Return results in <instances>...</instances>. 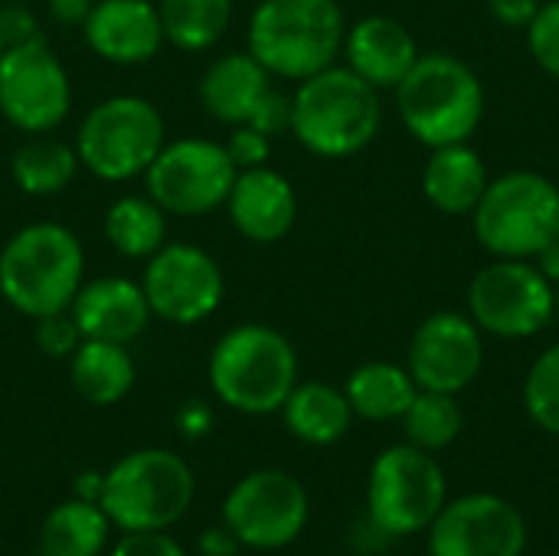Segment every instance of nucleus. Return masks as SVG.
Wrapping results in <instances>:
<instances>
[{"label": "nucleus", "mask_w": 559, "mask_h": 556, "mask_svg": "<svg viewBox=\"0 0 559 556\" xmlns=\"http://www.w3.org/2000/svg\"><path fill=\"white\" fill-rule=\"evenodd\" d=\"M406 131L426 147L468 141L485 118V85L449 52H426L393 88Z\"/></svg>", "instance_id": "nucleus-4"}, {"label": "nucleus", "mask_w": 559, "mask_h": 556, "mask_svg": "<svg viewBox=\"0 0 559 556\" xmlns=\"http://www.w3.org/2000/svg\"><path fill=\"white\" fill-rule=\"evenodd\" d=\"M193 501L190 465L167 449H138L102 475L98 505L121 531H167Z\"/></svg>", "instance_id": "nucleus-6"}, {"label": "nucleus", "mask_w": 559, "mask_h": 556, "mask_svg": "<svg viewBox=\"0 0 559 556\" xmlns=\"http://www.w3.org/2000/svg\"><path fill=\"white\" fill-rule=\"evenodd\" d=\"M157 13L170 46L203 52L226 36L233 23V0H160Z\"/></svg>", "instance_id": "nucleus-29"}, {"label": "nucleus", "mask_w": 559, "mask_h": 556, "mask_svg": "<svg viewBox=\"0 0 559 556\" xmlns=\"http://www.w3.org/2000/svg\"><path fill=\"white\" fill-rule=\"evenodd\" d=\"M177 423H180V433H187L190 439H197V436H203L213 426V416H210V410L203 403H187L180 410V419Z\"/></svg>", "instance_id": "nucleus-40"}, {"label": "nucleus", "mask_w": 559, "mask_h": 556, "mask_svg": "<svg viewBox=\"0 0 559 556\" xmlns=\"http://www.w3.org/2000/svg\"><path fill=\"white\" fill-rule=\"evenodd\" d=\"M527 524L498 495L449 501L429 524V556H524Z\"/></svg>", "instance_id": "nucleus-16"}, {"label": "nucleus", "mask_w": 559, "mask_h": 556, "mask_svg": "<svg viewBox=\"0 0 559 556\" xmlns=\"http://www.w3.org/2000/svg\"><path fill=\"white\" fill-rule=\"evenodd\" d=\"M0 52H3V39H0Z\"/></svg>", "instance_id": "nucleus-44"}, {"label": "nucleus", "mask_w": 559, "mask_h": 556, "mask_svg": "<svg viewBox=\"0 0 559 556\" xmlns=\"http://www.w3.org/2000/svg\"><path fill=\"white\" fill-rule=\"evenodd\" d=\"M524 33H527V49L537 59V66L547 75L559 79V0H544Z\"/></svg>", "instance_id": "nucleus-32"}, {"label": "nucleus", "mask_w": 559, "mask_h": 556, "mask_svg": "<svg viewBox=\"0 0 559 556\" xmlns=\"http://www.w3.org/2000/svg\"><path fill=\"white\" fill-rule=\"evenodd\" d=\"M75 144H66L49 134H33L10 157V177L26 197H52L62 193L79 174Z\"/></svg>", "instance_id": "nucleus-26"}, {"label": "nucleus", "mask_w": 559, "mask_h": 556, "mask_svg": "<svg viewBox=\"0 0 559 556\" xmlns=\"http://www.w3.org/2000/svg\"><path fill=\"white\" fill-rule=\"evenodd\" d=\"M69 315L75 318L82 338L111 341V344H131L154 318L141 282L124 275L82 282V288L69 305Z\"/></svg>", "instance_id": "nucleus-19"}, {"label": "nucleus", "mask_w": 559, "mask_h": 556, "mask_svg": "<svg viewBox=\"0 0 559 556\" xmlns=\"http://www.w3.org/2000/svg\"><path fill=\"white\" fill-rule=\"evenodd\" d=\"M105 239L124 259H151L167 242V213L147 193H124L105 213Z\"/></svg>", "instance_id": "nucleus-28"}, {"label": "nucleus", "mask_w": 559, "mask_h": 556, "mask_svg": "<svg viewBox=\"0 0 559 556\" xmlns=\"http://www.w3.org/2000/svg\"><path fill=\"white\" fill-rule=\"evenodd\" d=\"M298 383L292 341L269 324L229 328L210 354V387L229 410L246 416L278 413Z\"/></svg>", "instance_id": "nucleus-5"}, {"label": "nucleus", "mask_w": 559, "mask_h": 556, "mask_svg": "<svg viewBox=\"0 0 559 556\" xmlns=\"http://www.w3.org/2000/svg\"><path fill=\"white\" fill-rule=\"evenodd\" d=\"M344 393L354 416L370 423H390V419H403L419 387L406 367L390 360H370L347 377Z\"/></svg>", "instance_id": "nucleus-25"}, {"label": "nucleus", "mask_w": 559, "mask_h": 556, "mask_svg": "<svg viewBox=\"0 0 559 556\" xmlns=\"http://www.w3.org/2000/svg\"><path fill=\"white\" fill-rule=\"evenodd\" d=\"M229 161L236 164V170H252V167H265L272 157V138L255 131L252 125H229V134L223 141Z\"/></svg>", "instance_id": "nucleus-33"}, {"label": "nucleus", "mask_w": 559, "mask_h": 556, "mask_svg": "<svg viewBox=\"0 0 559 556\" xmlns=\"http://www.w3.org/2000/svg\"><path fill=\"white\" fill-rule=\"evenodd\" d=\"M531 262L544 272V279H550L554 285H559V239H554L550 246H544Z\"/></svg>", "instance_id": "nucleus-41"}, {"label": "nucleus", "mask_w": 559, "mask_h": 556, "mask_svg": "<svg viewBox=\"0 0 559 556\" xmlns=\"http://www.w3.org/2000/svg\"><path fill=\"white\" fill-rule=\"evenodd\" d=\"M236 174L219 141L177 138L167 141L144 170V193L167 216H206L226 206Z\"/></svg>", "instance_id": "nucleus-10"}, {"label": "nucleus", "mask_w": 559, "mask_h": 556, "mask_svg": "<svg viewBox=\"0 0 559 556\" xmlns=\"http://www.w3.org/2000/svg\"><path fill=\"white\" fill-rule=\"evenodd\" d=\"M72 108V82L46 36L0 52V115L23 134L56 131Z\"/></svg>", "instance_id": "nucleus-12"}, {"label": "nucleus", "mask_w": 559, "mask_h": 556, "mask_svg": "<svg viewBox=\"0 0 559 556\" xmlns=\"http://www.w3.org/2000/svg\"><path fill=\"white\" fill-rule=\"evenodd\" d=\"M164 144V118L144 95H111L95 102L75 134L79 164L108 184L144 177Z\"/></svg>", "instance_id": "nucleus-8"}, {"label": "nucleus", "mask_w": 559, "mask_h": 556, "mask_svg": "<svg viewBox=\"0 0 559 556\" xmlns=\"http://www.w3.org/2000/svg\"><path fill=\"white\" fill-rule=\"evenodd\" d=\"M82 36L111 66H144L167 43L157 3L151 0H98L82 23Z\"/></svg>", "instance_id": "nucleus-17"}, {"label": "nucleus", "mask_w": 559, "mask_h": 556, "mask_svg": "<svg viewBox=\"0 0 559 556\" xmlns=\"http://www.w3.org/2000/svg\"><path fill=\"white\" fill-rule=\"evenodd\" d=\"M557 315L554 282L531 259H495L468 285V318L495 338L540 334Z\"/></svg>", "instance_id": "nucleus-11"}, {"label": "nucleus", "mask_w": 559, "mask_h": 556, "mask_svg": "<svg viewBox=\"0 0 559 556\" xmlns=\"http://www.w3.org/2000/svg\"><path fill=\"white\" fill-rule=\"evenodd\" d=\"M554 295H557V315H559V285H554Z\"/></svg>", "instance_id": "nucleus-43"}, {"label": "nucleus", "mask_w": 559, "mask_h": 556, "mask_svg": "<svg viewBox=\"0 0 559 556\" xmlns=\"http://www.w3.org/2000/svg\"><path fill=\"white\" fill-rule=\"evenodd\" d=\"M347 20L337 0H259L249 16L246 49L278 79L301 82L344 49Z\"/></svg>", "instance_id": "nucleus-3"}, {"label": "nucleus", "mask_w": 559, "mask_h": 556, "mask_svg": "<svg viewBox=\"0 0 559 556\" xmlns=\"http://www.w3.org/2000/svg\"><path fill=\"white\" fill-rule=\"evenodd\" d=\"M82 344V331L69 311H56L46 318H36V347L46 357H72V351Z\"/></svg>", "instance_id": "nucleus-34"}, {"label": "nucleus", "mask_w": 559, "mask_h": 556, "mask_svg": "<svg viewBox=\"0 0 559 556\" xmlns=\"http://www.w3.org/2000/svg\"><path fill=\"white\" fill-rule=\"evenodd\" d=\"M344 59L364 82L380 88H396L406 72L423 56L413 33L393 16H364L344 33Z\"/></svg>", "instance_id": "nucleus-20"}, {"label": "nucleus", "mask_w": 559, "mask_h": 556, "mask_svg": "<svg viewBox=\"0 0 559 556\" xmlns=\"http://www.w3.org/2000/svg\"><path fill=\"white\" fill-rule=\"evenodd\" d=\"M272 88V72L249 52H226L200 75L197 95L210 118L223 125H242L255 102Z\"/></svg>", "instance_id": "nucleus-21"}, {"label": "nucleus", "mask_w": 559, "mask_h": 556, "mask_svg": "<svg viewBox=\"0 0 559 556\" xmlns=\"http://www.w3.org/2000/svg\"><path fill=\"white\" fill-rule=\"evenodd\" d=\"M111 556H187L177 541L164 531H124V537L111 547Z\"/></svg>", "instance_id": "nucleus-36"}, {"label": "nucleus", "mask_w": 559, "mask_h": 556, "mask_svg": "<svg viewBox=\"0 0 559 556\" xmlns=\"http://www.w3.org/2000/svg\"><path fill=\"white\" fill-rule=\"evenodd\" d=\"M485 367V331L459 311L429 315L406 354V370L413 374L419 390L436 393H462L478 380Z\"/></svg>", "instance_id": "nucleus-15"}, {"label": "nucleus", "mask_w": 559, "mask_h": 556, "mask_svg": "<svg viewBox=\"0 0 559 556\" xmlns=\"http://www.w3.org/2000/svg\"><path fill=\"white\" fill-rule=\"evenodd\" d=\"M236 537L229 534V528L226 531H213V534H206L203 537V554L206 556H229L236 551Z\"/></svg>", "instance_id": "nucleus-42"}, {"label": "nucleus", "mask_w": 559, "mask_h": 556, "mask_svg": "<svg viewBox=\"0 0 559 556\" xmlns=\"http://www.w3.org/2000/svg\"><path fill=\"white\" fill-rule=\"evenodd\" d=\"M472 226L495 259H534L559 239V187L537 170L501 174L488 180Z\"/></svg>", "instance_id": "nucleus-7"}, {"label": "nucleus", "mask_w": 559, "mask_h": 556, "mask_svg": "<svg viewBox=\"0 0 559 556\" xmlns=\"http://www.w3.org/2000/svg\"><path fill=\"white\" fill-rule=\"evenodd\" d=\"M229 534L252 551H278L298 541L308 524V492L278 469L246 475L223 505Z\"/></svg>", "instance_id": "nucleus-14"}, {"label": "nucleus", "mask_w": 559, "mask_h": 556, "mask_svg": "<svg viewBox=\"0 0 559 556\" xmlns=\"http://www.w3.org/2000/svg\"><path fill=\"white\" fill-rule=\"evenodd\" d=\"M246 125H252L255 131H262L269 138H278V134L292 131V95H285L278 88H269L255 102V108L246 118Z\"/></svg>", "instance_id": "nucleus-35"}, {"label": "nucleus", "mask_w": 559, "mask_h": 556, "mask_svg": "<svg viewBox=\"0 0 559 556\" xmlns=\"http://www.w3.org/2000/svg\"><path fill=\"white\" fill-rule=\"evenodd\" d=\"M95 3H98V0H46L49 16H52L59 26H79V29H82V23L88 20V13H92Z\"/></svg>", "instance_id": "nucleus-39"}, {"label": "nucleus", "mask_w": 559, "mask_h": 556, "mask_svg": "<svg viewBox=\"0 0 559 556\" xmlns=\"http://www.w3.org/2000/svg\"><path fill=\"white\" fill-rule=\"evenodd\" d=\"M445 508V472L432 452L403 442L383 449L367 478V514L386 537L429 531Z\"/></svg>", "instance_id": "nucleus-9"}, {"label": "nucleus", "mask_w": 559, "mask_h": 556, "mask_svg": "<svg viewBox=\"0 0 559 556\" xmlns=\"http://www.w3.org/2000/svg\"><path fill=\"white\" fill-rule=\"evenodd\" d=\"M488 180V167L468 141L432 147L423 167V193L445 216H472Z\"/></svg>", "instance_id": "nucleus-22"}, {"label": "nucleus", "mask_w": 559, "mask_h": 556, "mask_svg": "<svg viewBox=\"0 0 559 556\" xmlns=\"http://www.w3.org/2000/svg\"><path fill=\"white\" fill-rule=\"evenodd\" d=\"M85 282V249L62 223H29L0 249V295L23 318L69 311Z\"/></svg>", "instance_id": "nucleus-1"}, {"label": "nucleus", "mask_w": 559, "mask_h": 556, "mask_svg": "<svg viewBox=\"0 0 559 556\" xmlns=\"http://www.w3.org/2000/svg\"><path fill=\"white\" fill-rule=\"evenodd\" d=\"M108 514L98 501H66L43 521L39 556H98L108 541Z\"/></svg>", "instance_id": "nucleus-27"}, {"label": "nucleus", "mask_w": 559, "mask_h": 556, "mask_svg": "<svg viewBox=\"0 0 559 556\" xmlns=\"http://www.w3.org/2000/svg\"><path fill=\"white\" fill-rule=\"evenodd\" d=\"M524 410L544 433L559 436V344L534 360L524 380Z\"/></svg>", "instance_id": "nucleus-31"}, {"label": "nucleus", "mask_w": 559, "mask_h": 556, "mask_svg": "<svg viewBox=\"0 0 559 556\" xmlns=\"http://www.w3.org/2000/svg\"><path fill=\"white\" fill-rule=\"evenodd\" d=\"M550 556H559V554H550Z\"/></svg>", "instance_id": "nucleus-45"}, {"label": "nucleus", "mask_w": 559, "mask_h": 556, "mask_svg": "<svg viewBox=\"0 0 559 556\" xmlns=\"http://www.w3.org/2000/svg\"><path fill=\"white\" fill-rule=\"evenodd\" d=\"M0 39H3V46H20V43H29V39H43L39 20L33 16V10H26L23 3L0 7Z\"/></svg>", "instance_id": "nucleus-37"}, {"label": "nucleus", "mask_w": 559, "mask_h": 556, "mask_svg": "<svg viewBox=\"0 0 559 556\" xmlns=\"http://www.w3.org/2000/svg\"><path fill=\"white\" fill-rule=\"evenodd\" d=\"M383 125L380 92L347 66H328L298 82L292 95V134L318 157L360 154Z\"/></svg>", "instance_id": "nucleus-2"}, {"label": "nucleus", "mask_w": 559, "mask_h": 556, "mask_svg": "<svg viewBox=\"0 0 559 556\" xmlns=\"http://www.w3.org/2000/svg\"><path fill=\"white\" fill-rule=\"evenodd\" d=\"M226 213L239 236L272 246L292 233L298 220V197L292 180L265 164L236 174V184L226 197Z\"/></svg>", "instance_id": "nucleus-18"}, {"label": "nucleus", "mask_w": 559, "mask_h": 556, "mask_svg": "<svg viewBox=\"0 0 559 556\" xmlns=\"http://www.w3.org/2000/svg\"><path fill=\"white\" fill-rule=\"evenodd\" d=\"M278 413L285 416L288 433L308 446H334L347 436L354 423L347 393L321 380L295 383Z\"/></svg>", "instance_id": "nucleus-23"}, {"label": "nucleus", "mask_w": 559, "mask_h": 556, "mask_svg": "<svg viewBox=\"0 0 559 556\" xmlns=\"http://www.w3.org/2000/svg\"><path fill=\"white\" fill-rule=\"evenodd\" d=\"M141 288L154 318L190 328L206 321L223 305L226 279L206 249L190 242H164L151 259H144Z\"/></svg>", "instance_id": "nucleus-13"}, {"label": "nucleus", "mask_w": 559, "mask_h": 556, "mask_svg": "<svg viewBox=\"0 0 559 556\" xmlns=\"http://www.w3.org/2000/svg\"><path fill=\"white\" fill-rule=\"evenodd\" d=\"M462 406L455 400V393H436V390H419L409 403V410L403 413V426H406V439L426 452H439L449 449L459 433H462Z\"/></svg>", "instance_id": "nucleus-30"}, {"label": "nucleus", "mask_w": 559, "mask_h": 556, "mask_svg": "<svg viewBox=\"0 0 559 556\" xmlns=\"http://www.w3.org/2000/svg\"><path fill=\"white\" fill-rule=\"evenodd\" d=\"M544 0H488V10L491 16L501 23V26H511V29H527L531 20L537 16Z\"/></svg>", "instance_id": "nucleus-38"}, {"label": "nucleus", "mask_w": 559, "mask_h": 556, "mask_svg": "<svg viewBox=\"0 0 559 556\" xmlns=\"http://www.w3.org/2000/svg\"><path fill=\"white\" fill-rule=\"evenodd\" d=\"M69 380L85 403L115 406L134 387V360L124 344L82 338L69 357Z\"/></svg>", "instance_id": "nucleus-24"}]
</instances>
